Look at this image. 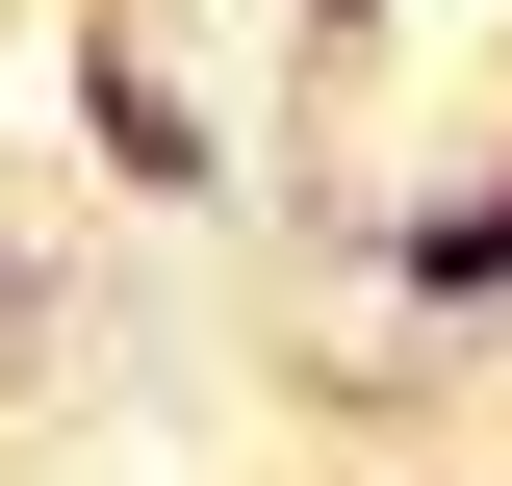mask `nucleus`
<instances>
[{"label": "nucleus", "instance_id": "1", "mask_svg": "<svg viewBox=\"0 0 512 486\" xmlns=\"http://www.w3.org/2000/svg\"><path fill=\"white\" fill-rule=\"evenodd\" d=\"M77 154H103V180H154V205H205V180H231V128L154 77V26H77Z\"/></svg>", "mask_w": 512, "mask_h": 486}, {"label": "nucleus", "instance_id": "4", "mask_svg": "<svg viewBox=\"0 0 512 486\" xmlns=\"http://www.w3.org/2000/svg\"><path fill=\"white\" fill-rule=\"evenodd\" d=\"M308 26H333V52H384V26H410V0H308Z\"/></svg>", "mask_w": 512, "mask_h": 486}, {"label": "nucleus", "instance_id": "3", "mask_svg": "<svg viewBox=\"0 0 512 486\" xmlns=\"http://www.w3.org/2000/svg\"><path fill=\"white\" fill-rule=\"evenodd\" d=\"M26 359H52V256L0 231V384H26Z\"/></svg>", "mask_w": 512, "mask_h": 486}, {"label": "nucleus", "instance_id": "2", "mask_svg": "<svg viewBox=\"0 0 512 486\" xmlns=\"http://www.w3.org/2000/svg\"><path fill=\"white\" fill-rule=\"evenodd\" d=\"M359 256H384L410 333H512V154H487V180H436L410 231H359Z\"/></svg>", "mask_w": 512, "mask_h": 486}]
</instances>
